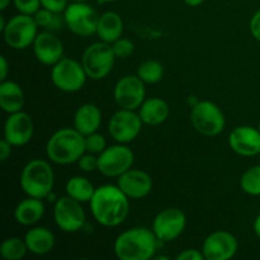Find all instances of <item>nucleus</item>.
<instances>
[{
    "mask_svg": "<svg viewBox=\"0 0 260 260\" xmlns=\"http://www.w3.org/2000/svg\"><path fill=\"white\" fill-rule=\"evenodd\" d=\"M89 206L94 220L99 225L117 228L128 216L129 198L118 185L104 184L95 188Z\"/></svg>",
    "mask_w": 260,
    "mask_h": 260,
    "instance_id": "1",
    "label": "nucleus"
},
{
    "mask_svg": "<svg viewBox=\"0 0 260 260\" xmlns=\"http://www.w3.org/2000/svg\"><path fill=\"white\" fill-rule=\"evenodd\" d=\"M157 243L152 229L139 226L119 234L114 240L113 250L121 260H150L155 258Z\"/></svg>",
    "mask_w": 260,
    "mask_h": 260,
    "instance_id": "2",
    "label": "nucleus"
},
{
    "mask_svg": "<svg viewBox=\"0 0 260 260\" xmlns=\"http://www.w3.org/2000/svg\"><path fill=\"white\" fill-rule=\"evenodd\" d=\"M86 152L85 136L75 128H60L51 135L46 144L48 160L57 165H70Z\"/></svg>",
    "mask_w": 260,
    "mask_h": 260,
    "instance_id": "3",
    "label": "nucleus"
},
{
    "mask_svg": "<svg viewBox=\"0 0 260 260\" xmlns=\"http://www.w3.org/2000/svg\"><path fill=\"white\" fill-rule=\"evenodd\" d=\"M20 188L28 197L43 200L52 193L55 174L50 162L42 159L28 161L20 173Z\"/></svg>",
    "mask_w": 260,
    "mask_h": 260,
    "instance_id": "4",
    "label": "nucleus"
},
{
    "mask_svg": "<svg viewBox=\"0 0 260 260\" xmlns=\"http://www.w3.org/2000/svg\"><path fill=\"white\" fill-rule=\"evenodd\" d=\"M116 58L111 43L99 41L85 48L81 63L89 79L102 80L111 74Z\"/></svg>",
    "mask_w": 260,
    "mask_h": 260,
    "instance_id": "5",
    "label": "nucleus"
},
{
    "mask_svg": "<svg viewBox=\"0 0 260 260\" xmlns=\"http://www.w3.org/2000/svg\"><path fill=\"white\" fill-rule=\"evenodd\" d=\"M190 122L197 132L207 137L218 136L225 129V114L211 101H198L190 111Z\"/></svg>",
    "mask_w": 260,
    "mask_h": 260,
    "instance_id": "6",
    "label": "nucleus"
},
{
    "mask_svg": "<svg viewBox=\"0 0 260 260\" xmlns=\"http://www.w3.org/2000/svg\"><path fill=\"white\" fill-rule=\"evenodd\" d=\"M38 35V24L33 15L17 14L8 20L3 38L13 50H25L33 45Z\"/></svg>",
    "mask_w": 260,
    "mask_h": 260,
    "instance_id": "7",
    "label": "nucleus"
},
{
    "mask_svg": "<svg viewBox=\"0 0 260 260\" xmlns=\"http://www.w3.org/2000/svg\"><path fill=\"white\" fill-rule=\"evenodd\" d=\"M85 70L83 63L73 58L62 57L51 69V80L52 84L61 91L76 93L81 90L86 83Z\"/></svg>",
    "mask_w": 260,
    "mask_h": 260,
    "instance_id": "8",
    "label": "nucleus"
},
{
    "mask_svg": "<svg viewBox=\"0 0 260 260\" xmlns=\"http://www.w3.org/2000/svg\"><path fill=\"white\" fill-rule=\"evenodd\" d=\"M65 25L71 33L80 37L96 35L99 15L86 3H71L63 12Z\"/></svg>",
    "mask_w": 260,
    "mask_h": 260,
    "instance_id": "9",
    "label": "nucleus"
},
{
    "mask_svg": "<svg viewBox=\"0 0 260 260\" xmlns=\"http://www.w3.org/2000/svg\"><path fill=\"white\" fill-rule=\"evenodd\" d=\"M134 151L126 144L107 146L98 155V172L108 178H118L134 165Z\"/></svg>",
    "mask_w": 260,
    "mask_h": 260,
    "instance_id": "10",
    "label": "nucleus"
},
{
    "mask_svg": "<svg viewBox=\"0 0 260 260\" xmlns=\"http://www.w3.org/2000/svg\"><path fill=\"white\" fill-rule=\"evenodd\" d=\"M53 220L61 231L71 234L83 229L86 217L81 203L66 194L55 202Z\"/></svg>",
    "mask_w": 260,
    "mask_h": 260,
    "instance_id": "11",
    "label": "nucleus"
},
{
    "mask_svg": "<svg viewBox=\"0 0 260 260\" xmlns=\"http://www.w3.org/2000/svg\"><path fill=\"white\" fill-rule=\"evenodd\" d=\"M187 226V216L177 207L160 211L152 221V231L160 243H170L179 238Z\"/></svg>",
    "mask_w": 260,
    "mask_h": 260,
    "instance_id": "12",
    "label": "nucleus"
},
{
    "mask_svg": "<svg viewBox=\"0 0 260 260\" xmlns=\"http://www.w3.org/2000/svg\"><path fill=\"white\" fill-rule=\"evenodd\" d=\"M142 123L144 122L139 113L131 109L121 108L109 119L108 132L112 139L118 144H128L139 136Z\"/></svg>",
    "mask_w": 260,
    "mask_h": 260,
    "instance_id": "13",
    "label": "nucleus"
},
{
    "mask_svg": "<svg viewBox=\"0 0 260 260\" xmlns=\"http://www.w3.org/2000/svg\"><path fill=\"white\" fill-rule=\"evenodd\" d=\"M146 95L145 83L137 75H126L117 81L113 90L114 101L122 109L136 111L141 107Z\"/></svg>",
    "mask_w": 260,
    "mask_h": 260,
    "instance_id": "14",
    "label": "nucleus"
},
{
    "mask_svg": "<svg viewBox=\"0 0 260 260\" xmlns=\"http://www.w3.org/2000/svg\"><path fill=\"white\" fill-rule=\"evenodd\" d=\"M238 239L225 230L213 231L203 241L202 253L207 260H229L236 255Z\"/></svg>",
    "mask_w": 260,
    "mask_h": 260,
    "instance_id": "15",
    "label": "nucleus"
},
{
    "mask_svg": "<svg viewBox=\"0 0 260 260\" xmlns=\"http://www.w3.org/2000/svg\"><path fill=\"white\" fill-rule=\"evenodd\" d=\"M35 132L32 117L19 111L9 114L4 123V139L13 146H24L32 140Z\"/></svg>",
    "mask_w": 260,
    "mask_h": 260,
    "instance_id": "16",
    "label": "nucleus"
},
{
    "mask_svg": "<svg viewBox=\"0 0 260 260\" xmlns=\"http://www.w3.org/2000/svg\"><path fill=\"white\" fill-rule=\"evenodd\" d=\"M32 47L38 62L46 66H53L63 57L62 41L52 30L38 32Z\"/></svg>",
    "mask_w": 260,
    "mask_h": 260,
    "instance_id": "17",
    "label": "nucleus"
},
{
    "mask_svg": "<svg viewBox=\"0 0 260 260\" xmlns=\"http://www.w3.org/2000/svg\"><path fill=\"white\" fill-rule=\"evenodd\" d=\"M117 185L129 200H142L151 193L152 178L144 170L129 169L119 175Z\"/></svg>",
    "mask_w": 260,
    "mask_h": 260,
    "instance_id": "18",
    "label": "nucleus"
},
{
    "mask_svg": "<svg viewBox=\"0 0 260 260\" xmlns=\"http://www.w3.org/2000/svg\"><path fill=\"white\" fill-rule=\"evenodd\" d=\"M229 146L240 156H255L260 152V131L251 126H239L229 135Z\"/></svg>",
    "mask_w": 260,
    "mask_h": 260,
    "instance_id": "19",
    "label": "nucleus"
},
{
    "mask_svg": "<svg viewBox=\"0 0 260 260\" xmlns=\"http://www.w3.org/2000/svg\"><path fill=\"white\" fill-rule=\"evenodd\" d=\"M102 124V112L95 104L85 103L79 107L74 116V128L78 129L81 135H88L98 132Z\"/></svg>",
    "mask_w": 260,
    "mask_h": 260,
    "instance_id": "20",
    "label": "nucleus"
},
{
    "mask_svg": "<svg viewBox=\"0 0 260 260\" xmlns=\"http://www.w3.org/2000/svg\"><path fill=\"white\" fill-rule=\"evenodd\" d=\"M137 111H139L142 122L149 126H159V124L164 123L170 114L169 104L159 96L145 99L144 103Z\"/></svg>",
    "mask_w": 260,
    "mask_h": 260,
    "instance_id": "21",
    "label": "nucleus"
},
{
    "mask_svg": "<svg viewBox=\"0 0 260 260\" xmlns=\"http://www.w3.org/2000/svg\"><path fill=\"white\" fill-rule=\"evenodd\" d=\"M28 251L35 255H46L51 253L55 246V235L47 228L36 226L28 230L24 235Z\"/></svg>",
    "mask_w": 260,
    "mask_h": 260,
    "instance_id": "22",
    "label": "nucleus"
},
{
    "mask_svg": "<svg viewBox=\"0 0 260 260\" xmlns=\"http://www.w3.org/2000/svg\"><path fill=\"white\" fill-rule=\"evenodd\" d=\"M25 96L22 86L12 80H4L0 84V107L8 114L22 111Z\"/></svg>",
    "mask_w": 260,
    "mask_h": 260,
    "instance_id": "23",
    "label": "nucleus"
},
{
    "mask_svg": "<svg viewBox=\"0 0 260 260\" xmlns=\"http://www.w3.org/2000/svg\"><path fill=\"white\" fill-rule=\"evenodd\" d=\"M122 33H123V20L118 13L108 10L99 15L98 28H96V36L99 40L112 45L114 41L122 37Z\"/></svg>",
    "mask_w": 260,
    "mask_h": 260,
    "instance_id": "24",
    "label": "nucleus"
},
{
    "mask_svg": "<svg viewBox=\"0 0 260 260\" xmlns=\"http://www.w3.org/2000/svg\"><path fill=\"white\" fill-rule=\"evenodd\" d=\"M45 215V205L42 200L28 197L20 201L14 210V218L19 225L33 226L41 221Z\"/></svg>",
    "mask_w": 260,
    "mask_h": 260,
    "instance_id": "25",
    "label": "nucleus"
},
{
    "mask_svg": "<svg viewBox=\"0 0 260 260\" xmlns=\"http://www.w3.org/2000/svg\"><path fill=\"white\" fill-rule=\"evenodd\" d=\"M65 190L69 197L79 201L80 203H86L90 202L91 197L95 192V187L89 179L80 177V175H76V177L70 178L68 180L65 185Z\"/></svg>",
    "mask_w": 260,
    "mask_h": 260,
    "instance_id": "26",
    "label": "nucleus"
},
{
    "mask_svg": "<svg viewBox=\"0 0 260 260\" xmlns=\"http://www.w3.org/2000/svg\"><path fill=\"white\" fill-rule=\"evenodd\" d=\"M28 248L24 239L18 236L7 238L0 245V255L5 260H20L25 256Z\"/></svg>",
    "mask_w": 260,
    "mask_h": 260,
    "instance_id": "27",
    "label": "nucleus"
},
{
    "mask_svg": "<svg viewBox=\"0 0 260 260\" xmlns=\"http://www.w3.org/2000/svg\"><path fill=\"white\" fill-rule=\"evenodd\" d=\"M136 75L145 84H156L164 76V66L156 60H147L140 63Z\"/></svg>",
    "mask_w": 260,
    "mask_h": 260,
    "instance_id": "28",
    "label": "nucleus"
},
{
    "mask_svg": "<svg viewBox=\"0 0 260 260\" xmlns=\"http://www.w3.org/2000/svg\"><path fill=\"white\" fill-rule=\"evenodd\" d=\"M240 188L249 196H260V165L249 168L244 172L240 178Z\"/></svg>",
    "mask_w": 260,
    "mask_h": 260,
    "instance_id": "29",
    "label": "nucleus"
},
{
    "mask_svg": "<svg viewBox=\"0 0 260 260\" xmlns=\"http://www.w3.org/2000/svg\"><path fill=\"white\" fill-rule=\"evenodd\" d=\"M33 17H35L38 27H42L47 30L58 29L62 25V23H65V19H63V17H61L60 13H53L51 10L45 9V8H41Z\"/></svg>",
    "mask_w": 260,
    "mask_h": 260,
    "instance_id": "30",
    "label": "nucleus"
},
{
    "mask_svg": "<svg viewBox=\"0 0 260 260\" xmlns=\"http://www.w3.org/2000/svg\"><path fill=\"white\" fill-rule=\"evenodd\" d=\"M106 149H107V141H106V137H104L103 135L98 134V132H94V134H90L88 135V136H85L86 152H90V154H94V155H99Z\"/></svg>",
    "mask_w": 260,
    "mask_h": 260,
    "instance_id": "31",
    "label": "nucleus"
},
{
    "mask_svg": "<svg viewBox=\"0 0 260 260\" xmlns=\"http://www.w3.org/2000/svg\"><path fill=\"white\" fill-rule=\"evenodd\" d=\"M112 48L117 58H128L134 53L135 45L128 38L121 37L112 43Z\"/></svg>",
    "mask_w": 260,
    "mask_h": 260,
    "instance_id": "32",
    "label": "nucleus"
},
{
    "mask_svg": "<svg viewBox=\"0 0 260 260\" xmlns=\"http://www.w3.org/2000/svg\"><path fill=\"white\" fill-rule=\"evenodd\" d=\"M13 4L20 14L27 15H35L42 8L41 0H13Z\"/></svg>",
    "mask_w": 260,
    "mask_h": 260,
    "instance_id": "33",
    "label": "nucleus"
},
{
    "mask_svg": "<svg viewBox=\"0 0 260 260\" xmlns=\"http://www.w3.org/2000/svg\"><path fill=\"white\" fill-rule=\"evenodd\" d=\"M78 165L81 172L91 173L98 170V156L90 152H85L80 159L78 160Z\"/></svg>",
    "mask_w": 260,
    "mask_h": 260,
    "instance_id": "34",
    "label": "nucleus"
},
{
    "mask_svg": "<svg viewBox=\"0 0 260 260\" xmlns=\"http://www.w3.org/2000/svg\"><path fill=\"white\" fill-rule=\"evenodd\" d=\"M41 5L45 9L53 13H63L69 5V0H41Z\"/></svg>",
    "mask_w": 260,
    "mask_h": 260,
    "instance_id": "35",
    "label": "nucleus"
},
{
    "mask_svg": "<svg viewBox=\"0 0 260 260\" xmlns=\"http://www.w3.org/2000/svg\"><path fill=\"white\" fill-rule=\"evenodd\" d=\"M202 250H197V249H185V250L180 251L177 255V260H203Z\"/></svg>",
    "mask_w": 260,
    "mask_h": 260,
    "instance_id": "36",
    "label": "nucleus"
},
{
    "mask_svg": "<svg viewBox=\"0 0 260 260\" xmlns=\"http://www.w3.org/2000/svg\"><path fill=\"white\" fill-rule=\"evenodd\" d=\"M249 29H250L251 36L260 42V10L251 17L250 23H249Z\"/></svg>",
    "mask_w": 260,
    "mask_h": 260,
    "instance_id": "37",
    "label": "nucleus"
},
{
    "mask_svg": "<svg viewBox=\"0 0 260 260\" xmlns=\"http://www.w3.org/2000/svg\"><path fill=\"white\" fill-rule=\"evenodd\" d=\"M12 147L13 145L9 144L7 140H2V142H0V161L5 162L9 159V156L12 155Z\"/></svg>",
    "mask_w": 260,
    "mask_h": 260,
    "instance_id": "38",
    "label": "nucleus"
},
{
    "mask_svg": "<svg viewBox=\"0 0 260 260\" xmlns=\"http://www.w3.org/2000/svg\"><path fill=\"white\" fill-rule=\"evenodd\" d=\"M8 74H9V65H8V61L5 58V56H2L0 57V80H7Z\"/></svg>",
    "mask_w": 260,
    "mask_h": 260,
    "instance_id": "39",
    "label": "nucleus"
},
{
    "mask_svg": "<svg viewBox=\"0 0 260 260\" xmlns=\"http://www.w3.org/2000/svg\"><path fill=\"white\" fill-rule=\"evenodd\" d=\"M253 229H254V233H255V235L258 236V238H260V215L256 216V218L254 220Z\"/></svg>",
    "mask_w": 260,
    "mask_h": 260,
    "instance_id": "40",
    "label": "nucleus"
},
{
    "mask_svg": "<svg viewBox=\"0 0 260 260\" xmlns=\"http://www.w3.org/2000/svg\"><path fill=\"white\" fill-rule=\"evenodd\" d=\"M183 2H184L187 5H189V7L194 8V7H200L205 0H183Z\"/></svg>",
    "mask_w": 260,
    "mask_h": 260,
    "instance_id": "41",
    "label": "nucleus"
},
{
    "mask_svg": "<svg viewBox=\"0 0 260 260\" xmlns=\"http://www.w3.org/2000/svg\"><path fill=\"white\" fill-rule=\"evenodd\" d=\"M13 0H0V10H5Z\"/></svg>",
    "mask_w": 260,
    "mask_h": 260,
    "instance_id": "42",
    "label": "nucleus"
},
{
    "mask_svg": "<svg viewBox=\"0 0 260 260\" xmlns=\"http://www.w3.org/2000/svg\"><path fill=\"white\" fill-rule=\"evenodd\" d=\"M7 23L8 22H5V18H4V15H0V30H4V28H5V25H7Z\"/></svg>",
    "mask_w": 260,
    "mask_h": 260,
    "instance_id": "43",
    "label": "nucleus"
},
{
    "mask_svg": "<svg viewBox=\"0 0 260 260\" xmlns=\"http://www.w3.org/2000/svg\"><path fill=\"white\" fill-rule=\"evenodd\" d=\"M96 3H99V4H107V3H113V2H117V0H95Z\"/></svg>",
    "mask_w": 260,
    "mask_h": 260,
    "instance_id": "44",
    "label": "nucleus"
},
{
    "mask_svg": "<svg viewBox=\"0 0 260 260\" xmlns=\"http://www.w3.org/2000/svg\"><path fill=\"white\" fill-rule=\"evenodd\" d=\"M88 0H71V3H85Z\"/></svg>",
    "mask_w": 260,
    "mask_h": 260,
    "instance_id": "45",
    "label": "nucleus"
},
{
    "mask_svg": "<svg viewBox=\"0 0 260 260\" xmlns=\"http://www.w3.org/2000/svg\"><path fill=\"white\" fill-rule=\"evenodd\" d=\"M258 128H259V131H260V122H259V126H258Z\"/></svg>",
    "mask_w": 260,
    "mask_h": 260,
    "instance_id": "46",
    "label": "nucleus"
},
{
    "mask_svg": "<svg viewBox=\"0 0 260 260\" xmlns=\"http://www.w3.org/2000/svg\"><path fill=\"white\" fill-rule=\"evenodd\" d=\"M259 157H260V152H259Z\"/></svg>",
    "mask_w": 260,
    "mask_h": 260,
    "instance_id": "47",
    "label": "nucleus"
}]
</instances>
